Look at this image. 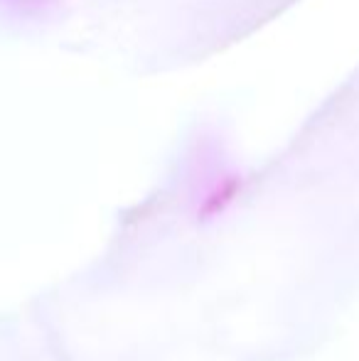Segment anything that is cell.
<instances>
[{
    "instance_id": "cell-1",
    "label": "cell",
    "mask_w": 359,
    "mask_h": 361,
    "mask_svg": "<svg viewBox=\"0 0 359 361\" xmlns=\"http://www.w3.org/2000/svg\"><path fill=\"white\" fill-rule=\"evenodd\" d=\"M25 3H37V0H25Z\"/></svg>"
}]
</instances>
